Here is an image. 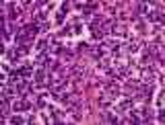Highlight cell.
Wrapping results in <instances>:
<instances>
[{
  "label": "cell",
  "instance_id": "6da1fadb",
  "mask_svg": "<svg viewBox=\"0 0 165 125\" xmlns=\"http://www.w3.org/2000/svg\"><path fill=\"white\" fill-rule=\"evenodd\" d=\"M43 78H46V72H43V70H39V72L35 74V80H37V82L41 84V82H43Z\"/></svg>",
  "mask_w": 165,
  "mask_h": 125
}]
</instances>
